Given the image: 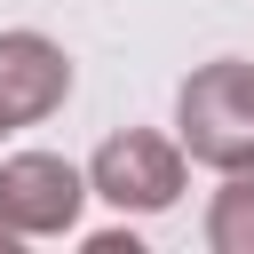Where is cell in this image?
<instances>
[{
    "label": "cell",
    "instance_id": "cell-5",
    "mask_svg": "<svg viewBox=\"0 0 254 254\" xmlns=\"http://www.w3.org/2000/svg\"><path fill=\"white\" fill-rule=\"evenodd\" d=\"M206 246L254 254V175H222V190L206 198Z\"/></svg>",
    "mask_w": 254,
    "mask_h": 254
},
{
    "label": "cell",
    "instance_id": "cell-6",
    "mask_svg": "<svg viewBox=\"0 0 254 254\" xmlns=\"http://www.w3.org/2000/svg\"><path fill=\"white\" fill-rule=\"evenodd\" d=\"M87 254H143V246H135V230H95Z\"/></svg>",
    "mask_w": 254,
    "mask_h": 254
},
{
    "label": "cell",
    "instance_id": "cell-8",
    "mask_svg": "<svg viewBox=\"0 0 254 254\" xmlns=\"http://www.w3.org/2000/svg\"><path fill=\"white\" fill-rule=\"evenodd\" d=\"M0 135H8V127H0Z\"/></svg>",
    "mask_w": 254,
    "mask_h": 254
},
{
    "label": "cell",
    "instance_id": "cell-4",
    "mask_svg": "<svg viewBox=\"0 0 254 254\" xmlns=\"http://www.w3.org/2000/svg\"><path fill=\"white\" fill-rule=\"evenodd\" d=\"M71 95V56L48 32H0V127H40Z\"/></svg>",
    "mask_w": 254,
    "mask_h": 254
},
{
    "label": "cell",
    "instance_id": "cell-3",
    "mask_svg": "<svg viewBox=\"0 0 254 254\" xmlns=\"http://www.w3.org/2000/svg\"><path fill=\"white\" fill-rule=\"evenodd\" d=\"M87 206V175L64 151H8L0 159V222L16 238H71Z\"/></svg>",
    "mask_w": 254,
    "mask_h": 254
},
{
    "label": "cell",
    "instance_id": "cell-2",
    "mask_svg": "<svg viewBox=\"0 0 254 254\" xmlns=\"http://www.w3.org/2000/svg\"><path fill=\"white\" fill-rule=\"evenodd\" d=\"M79 175H87V198H103L119 214H167L183 198V183H190V159L159 127H119V135L95 143V159Z\"/></svg>",
    "mask_w": 254,
    "mask_h": 254
},
{
    "label": "cell",
    "instance_id": "cell-7",
    "mask_svg": "<svg viewBox=\"0 0 254 254\" xmlns=\"http://www.w3.org/2000/svg\"><path fill=\"white\" fill-rule=\"evenodd\" d=\"M16 246H24V238H16V230H8V222H0V254H16Z\"/></svg>",
    "mask_w": 254,
    "mask_h": 254
},
{
    "label": "cell",
    "instance_id": "cell-1",
    "mask_svg": "<svg viewBox=\"0 0 254 254\" xmlns=\"http://www.w3.org/2000/svg\"><path fill=\"white\" fill-rule=\"evenodd\" d=\"M175 143L214 175H254V64L214 56L175 87Z\"/></svg>",
    "mask_w": 254,
    "mask_h": 254
}]
</instances>
